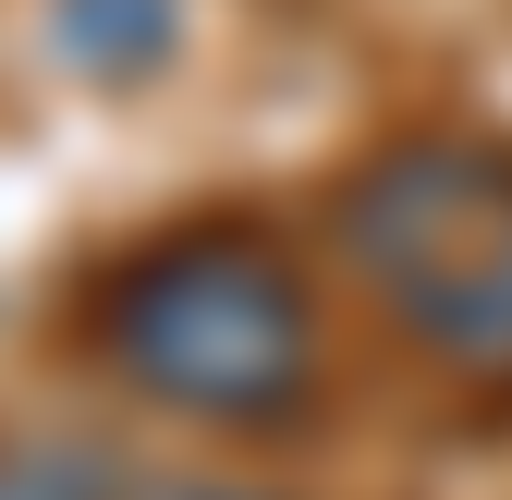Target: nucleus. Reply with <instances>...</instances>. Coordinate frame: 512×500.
I'll use <instances>...</instances> for the list:
<instances>
[{"mask_svg":"<svg viewBox=\"0 0 512 500\" xmlns=\"http://www.w3.org/2000/svg\"><path fill=\"white\" fill-rule=\"evenodd\" d=\"M342 269L439 379L512 391V135H391L330 196Z\"/></svg>","mask_w":512,"mask_h":500,"instance_id":"obj_2","label":"nucleus"},{"mask_svg":"<svg viewBox=\"0 0 512 500\" xmlns=\"http://www.w3.org/2000/svg\"><path fill=\"white\" fill-rule=\"evenodd\" d=\"M98 354L122 391L208 427H281L317 391V293L269 232L183 220L98 281Z\"/></svg>","mask_w":512,"mask_h":500,"instance_id":"obj_1","label":"nucleus"},{"mask_svg":"<svg viewBox=\"0 0 512 500\" xmlns=\"http://www.w3.org/2000/svg\"><path fill=\"white\" fill-rule=\"evenodd\" d=\"M61 49H74L86 74H159L171 0H61Z\"/></svg>","mask_w":512,"mask_h":500,"instance_id":"obj_3","label":"nucleus"},{"mask_svg":"<svg viewBox=\"0 0 512 500\" xmlns=\"http://www.w3.org/2000/svg\"><path fill=\"white\" fill-rule=\"evenodd\" d=\"M171 500H256V488H171Z\"/></svg>","mask_w":512,"mask_h":500,"instance_id":"obj_4","label":"nucleus"}]
</instances>
